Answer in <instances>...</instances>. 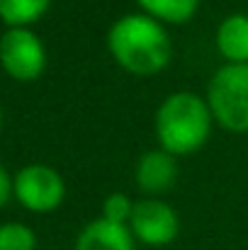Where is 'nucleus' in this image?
<instances>
[{"instance_id": "obj_8", "label": "nucleus", "mask_w": 248, "mask_h": 250, "mask_svg": "<svg viewBox=\"0 0 248 250\" xmlns=\"http://www.w3.org/2000/svg\"><path fill=\"white\" fill-rule=\"evenodd\" d=\"M178 175V166L173 161V156L168 151H149L141 156L139 166H136V182L144 192H165L168 187H173Z\"/></svg>"}, {"instance_id": "obj_1", "label": "nucleus", "mask_w": 248, "mask_h": 250, "mask_svg": "<svg viewBox=\"0 0 248 250\" xmlns=\"http://www.w3.org/2000/svg\"><path fill=\"white\" fill-rule=\"evenodd\" d=\"M107 46L132 73L151 76L165 68L173 46L163 27L149 15H127L110 27Z\"/></svg>"}, {"instance_id": "obj_13", "label": "nucleus", "mask_w": 248, "mask_h": 250, "mask_svg": "<svg viewBox=\"0 0 248 250\" xmlns=\"http://www.w3.org/2000/svg\"><path fill=\"white\" fill-rule=\"evenodd\" d=\"M105 219L112 221V224H124L127 219H132V211H134V204L129 202L127 194L122 192H114L105 199Z\"/></svg>"}, {"instance_id": "obj_6", "label": "nucleus", "mask_w": 248, "mask_h": 250, "mask_svg": "<svg viewBox=\"0 0 248 250\" xmlns=\"http://www.w3.org/2000/svg\"><path fill=\"white\" fill-rule=\"evenodd\" d=\"M132 231L146 246H168L178 236V214L158 199H141L132 211Z\"/></svg>"}, {"instance_id": "obj_3", "label": "nucleus", "mask_w": 248, "mask_h": 250, "mask_svg": "<svg viewBox=\"0 0 248 250\" xmlns=\"http://www.w3.org/2000/svg\"><path fill=\"white\" fill-rule=\"evenodd\" d=\"M207 104L217 122L231 131H248V63H229L209 83Z\"/></svg>"}, {"instance_id": "obj_12", "label": "nucleus", "mask_w": 248, "mask_h": 250, "mask_svg": "<svg viewBox=\"0 0 248 250\" xmlns=\"http://www.w3.org/2000/svg\"><path fill=\"white\" fill-rule=\"evenodd\" d=\"M37 238L34 231L22 224H5L0 226V250H34Z\"/></svg>"}, {"instance_id": "obj_9", "label": "nucleus", "mask_w": 248, "mask_h": 250, "mask_svg": "<svg viewBox=\"0 0 248 250\" xmlns=\"http://www.w3.org/2000/svg\"><path fill=\"white\" fill-rule=\"evenodd\" d=\"M217 44H219V51L229 61L246 63L248 61V15H231V17H226L219 24Z\"/></svg>"}, {"instance_id": "obj_14", "label": "nucleus", "mask_w": 248, "mask_h": 250, "mask_svg": "<svg viewBox=\"0 0 248 250\" xmlns=\"http://www.w3.org/2000/svg\"><path fill=\"white\" fill-rule=\"evenodd\" d=\"M7 197H10V177H7L5 167L0 166V207L7 202Z\"/></svg>"}, {"instance_id": "obj_5", "label": "nucleus", "mask_w": 248, "mask_h": 250, "mask_svg": "<svg viewBox=\"0 0 248 250\" xmlns=\"http://www.w3.org/2000/svg\"><path fill=\"white\" fill-rule=\"evenodd\" d=\"M64 180L56 170L46 166H27L15 177L17 199L32 211H51L64 199Z\"/></svg>"}, {"instance_id": "obj_4", "label": "nucleus", "mask_w": 248, "mask_h": 250, "mask_svg": "<svg viewBox=\"0 0 248 250\" xmlns=\"http://www.w3.org/2000/svg\"><path fill=\"white\" fill-rule=\"evenodd\" d=\"M0 61L12 78L32 81L46 66V51L39 37L24 27H12L0 39Z\"/></svg>"}, {"instance_id": "obj_11", "label": "nucleus", "mask_w": 248, "mask_h": 250, "mask_svg": "<svg viewBox=\"0 0 248 250\" xmlns=\"http://www.w3.org/2000/svg\"><path fill=\"white\" fill-rule=\"evenodd\" d=\"M49 0H0V17L7 24H27L44 15Z\"/></svg>"}, {"instance_id": "obj_7", "label": "nucleus", "mask_w": 248, "mask_h": 250, "mask_svg": "<svg viewBox=\"0 0 248 250\" xmlns=\"http://www.w3.org/2000/svg\"><path fill=\"white\" fill-rule=\"evenodd\" d=\"M76 250H134V241L124 224L97 219L83 229L76 241Z\"/></svg>"}, {"instance_id": "obj_2", "label": "nucleus", "mask_w": 248, "mask_h": 250, "mask_svg": "<svg viewBox=\"0 0 248 250\" xmlns=\"http://www.w3.org/2000/svg\"><path fill=\"white\" fill-rule=\"evenodd\" d=\"M212 129V109L192 92H175L165 97L156 114L158 141L170 156L197 151Z\"/></svg>"}, {"instance_id": "obj_10", "label": "nucleus", "mask_w": 248, "mask_h": 250, "mask_svg": "<svg viewBox=\"0 0 248 250\" xmlns=\"http://www.w3.org/2000/svg\"><path fill=\"white\" fill-rule=\"evenodd\" d=\"M139 5L154 15V20L165 22H185L195 15L200 0H139Z\"/></svg>"}]
</instances>
